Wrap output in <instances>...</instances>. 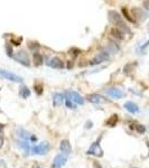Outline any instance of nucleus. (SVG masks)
Segmentation results:
<instances>
[{
  "mask_svg": "<svg viewBox=\"0 0 149 168\" xmlns=\"http://www.w3.org/2000/svg\"><path fill=\"white\" fill-rule=\"evenodd\" d=\"M34 87H35V90H36V92H37V94H40L43 93V85L39 83V84H35L34 85Z\"/></svg>",
  "mask_w": 149,
  "mask_h": 168,
  "instance_id": "obj_23",
  "label": "nucleus"
},
{
  "mask_svg": "<svg viewBox=\"0 0 149 168\" xmlns=\"http://www.w3.org/2000/svg\"><path fill=\"white\" fill-rule=\"evenodd\" d=\"M111 36H113L118 40H122L123 39V33L120 30V29H118L117 27H114V28L111 29Z\"/></svg>",
  "mask_w": 149,
  "mask_h": 168,
  "instance_id": "obj_19",
  "label": "nucleus"
},
{
  "mask_svg": "<svg viewBox=\"0 0 149 168\" xmlns=\"http://www.w3.org/2000/svg\"><path fill=\"white\" fill-rule=\"evenodd\" d=\"M6 50H7V55L13 56V48H11V46H10V45H7Z\"/></svg>",
  "mask_w": 149,
  "mask_h": 168,
  "instance_id": "obj_26",
  "label": "nucleus"
},
{
  "mask_svg": "<svg viewBox=\"0 0 149 168\" xmlns=\"http://www.w3.org/2000/svg\"><path fill=\"white\" fill-rule=\"evenodd\" d=\"M0 75L6 79L8 81H11V82H23V77H20L18 75L13 74L11 72H8V71H5V69H0Z\"/></svg>",
  "mask_w": 149,
  "mask_h": 168,
  "instance_id": "obj_5",
  "label": "nucleus"
},
{
  "mask_svg": "<svg viewBox=\"0 0 149 168\" xmlns=\"http://www.w3.org/2000/svg\"><path fill=\"white\" fill-rule=\"evenodd\" d=\"M64 101V95L61 93H55L53 95V106H60L63 104Z\"/></svg>",
  "mask_w": 149,
  "mask_h": 168,
  "instance_id": "obj_17",
  "label": "nucleus"
},
{
  "mask_svg": "<svg viewBox=\"0 0 149 168\" xmlns=\"http://www.w3.org/2000/svg\"><path fill=\"white\" fill-rule=\"evenodd\" d=\"M87 155L95 156V157H102L103 156V150H102L99 142H93L91 145V147L87 149Z\"/></svg>",
  "mask_w": 149,
  "mask_h": 168,
  "instance_id": "obj_4",
  "label": "nucleus"
},
{
  "mask_svg": "<svg viewBox=\"0 0 149 168\" xmlns=\"http://www.w3.org/2000/svg\"><path fill=\"white\" fill-rule=\"evenodd\" d=\"M65 95H66V98H67L68 100L73 101L76 104H83V103H84L83 98H82L77 92H75V91H66V92H65Z\"/></svg>",
  "mask_w": 149,
  "mask_h": 168,
  "instance_id": "obj_6",
  "label": "nucleus"
},
{
  "mask_svg": "<svg viewBox=\"0 0 149 168\" xmlns=\"http://www.w3.org/2000/svg\"><path fill=\"white\" fill-rule=\"evenodd\" d=\"M91 127H92V122H91V121H89V122H87V125H85V128H91Z\"/></svg>",
  "mask_w": 149,
  "mask_h": 168,
  "instance_id": "obj_32",
  "label": "nucleus"
},
{
  "mask_svg": "<svg viewBox=\"0 0 149 168\" xmlns=\"http://www.w3.org/2000/svg\"><path fill=\"white\" fill-rule=\"evenodd\" d=\"M87 100L90 102H92L94 104H101V103H106V99H104L102 95H100L98 93H92L87 95Z\"/></svg>",
  "mask_w": 149,
  "mask_h": 168,
  "instance_id": "obj_11",
  "label": "nucleus"
},
{
  "mask_svg": "<svg viewBox=\"0 0 149 168\" xmlns=\"http://www.w3.org/2000/svg\"><path fill=\"white\" fill-rule=\"evenodd\" d=\"M124 109H126L127 111H129L130 113H137V112H139L138 106H137L136 103L131 102V101H128V102L124 103Z\"/></svg>",
  "mask_w": 149,
  "mask_h": 168,
  "instance_id": "obj_15",
  "label": "nucleus"
},
{
  "mask_svg": "<svg viewBox=\"0 0 149 168\" xmlns=\"http://www.w3.org/2000/svg\"><path fill=\"white\" fill-rule=\"evenodd\" d=\"M50 143L46 142V141H43V142H40L37 146H34L31 148V152L35 154V155H45V154H47L50 151Z\"/></svg>",
  "mask_w": 149,
  "mask_h": 168,
  "instance_id": "obj_2",
  "label": "nucleus"
},
{
  "mask_svg": "<svg viewBox=\"0 0 149 168\" xmlns=\"http://www.w3.org/2000/svg\"><path fill=\"white\" fill-rule=\"evenodd\" d=\"M67 162V157L66 155H57L54 158V160H53V164H52V167L53 168H62L65 164Z\"/></svg>",
  "mask_w": 149,
  "mask_h": 168,
  "instance_id": "obj_7",
  "label": "nucleus"
},
{
  "mask_svg": "<svg viewBox=\"0 0 149 168\" xmlns=\"http://www.w3.org/2000/svg\"><path fill=\"white\" fill-rule=\"evenodd\" d=\"M131 13H132L133 18H136L137 20H139V21H145L146 19L148 18L147 13L143 11V9H140V8H132Z\"/></svg>",
  "mask_w": 149,
  "mask_h": 168,
  "instance_id": "obj_8",
  "label": "nucleus"
},
{
  "mask_svg": "<svg viewBox=\"0 0 149 168\" xmlns=\"http://www.w3.org/2000/svg\"><path fill=\"white\" fill-rule=\"evenodd\" d=\"M15 60L18 63H20L21 65H24V66H29V65H31L29 57H28V55H27V53H26L25 50H19V52H17L16 55H15Z\"/></svg>",
  "mask_w": 149,
  "mask_h": 168,
  "instance_id": "obj_3",
  "label": "nucleus"
},
{
  "mask_svg": "<svg viewBox=\"0 0 149 168\" xmlns=\"http://www.w3.org/2000/svg\"><path fill=\"white\" fill-rule=\"evenodd\" d=\"M16 145L18 146L20 149H23V151L25 152L26 156L28 155V152L31 150V146H29V141L28 140H21V141H18Z\"/></svg>",
  "mask_w": 149,
  "mask_h": 168,
  "instance_id": "obj_16",
  "label": "nucleus"
},
{
  "mask_svg": "<svg viewBox=\"0 0 149 168\" xmlns=\"http://www.w3.org/2000/svg\"><path fill=\"white\" fill-rule=\"evenodd\" d=\"M47 65L50 67H53V69H62L63 62L58 57H53V58H50V61L47 62Z\"/></svg>",
  "mask_w": 149,
  "mask_h": 168,
  "instance_id": "obj_13",
  "label": "nucleus"
},
{
  "mask_svg": "<svg viewBox=\"0 0 149 168\" xmlns=\"http://www.w3.org/2000/svg\"><path fill=\"white\" fill-rule=\"evenodd\" d=\"M119 50H120V48H119V45H117L116 43H109L103 47V50L106 52V54H109V55L118 53Z\"/></svg>",
  "mask_w": 149,
  "mask_h": 168,
  "instance_id": "obj_12",
  "label": "nucleus"
},
{
  "mask_svg": "<svg viewBox=\"0 0 149 168\" xmlns=\"http://www.w3.org/2000/svg\"><path fill=\"white\" fill-rule=\"evenodd\" d=\"M121 10H122V13H123V16L126 17V19L127 20H129V21H131V23H133L135 21V19H132L131 18V16L129 15V13H128V9L127 8H121Z\"/></svg>",
  "mask_w": 149,
  "mask_h": 168,
  "instance_id": "obj_22",
  "label": "nucleus"
},
{
  "mask_svg": "<svg viewBox=\"0 0 149 168\" xmlns=\"http://www.w3.org/2000/svg\"><path fill=\"white\" fill-rule=\"evenodd\" d=\"M136 129H137V131H138L139 133H143V132H145V130H146V129H145V127H143V125H137Z\"/></svg>",
  "mask_w": 149,
  "mask_h": 168,
  "instance_id": "obj_25",
  "label": "nucleus"
},
{
  "mask_svg": "<svg viewBox=\"0 0 149 168\" xmlns=\"http://www.w3.org/2000/svg\"><path fill=\"white\" fill-rule=\"evenodd\" d=\"M4 128H5V125H2V123H0V133L4 131Z\"/></svg>",
  "mask_w": 149,
  "mask_h": 168,
  "instance_id": "obj_34",
  "label": "nucleus"
},
{
  "mask_svg": "<svg viewBox=\"0 0 149 168\" xmlns=\"http://www.w3.org/2000/svg\"><path fill=\"white\" fill-rule=\"evenodd\" d=\"M66 106L70 108V109H75V104L73 103V101H71V100H66Z\"/></svg>",
  "mask_w": 149,
  "mask_h": 168,
  "instance_id": "obj_24",
  "label": "nucleus"
},
{
  "mask_svg": "<svg viewBox=\"0 0 149 168\" xmlns=\"http://www.w3.org/2000/svg\"><path fill=\"white\" fill-rule=\"evenodd\" d=\"M4 146V139H2V137H0V148Z\"/></svg>",
  "mask_w": 149,
  "mask_h": 168,
  "instance_id": "obj_33",
  "label": "nucleus"
},
{
  "mask_svg": "<svg viewBox=\"0 0 149 168\" xmlns=\"http://www.w3.org/2000/svg\"><path fill=\"white\" fill-rule=\"evenodd\" d=\"M28 47H29L31 50H34V47H35V48H39V45H38L37 43H29Z\"/></svg>",
  "mask_w": 149,
  "mask_h": 168,
  "instance_id": "obj_29",
  "label": "nucleus"
},
{
  "mask_svg": "<svg viewBox=\"0 0 149 168\" xmlns=\"http://www.w3.org/2000/svg\"><path fill=\"white\" fill-rule=\"evenodd\" d=\"M148 46H149V40H148V42H146V43L143 44V47H141V48H143V50H145V48H146V47H148Z\"/></svg>",
  "mask_w": 149,
  "mask_h": 168,
  "instance_id": "obj_31",
  "label": "nucleus"
},
{
  "mask_svg": "<svg viewBox=\"0 0 149 168\" xmlns=\"http://www.w3.org/2000/svg\"><path fill=\"white\" fill-rule=\"evenodd\" d=\"M108 17H109L110 23L113 24V25L116 26L118 29H120L122 33H130L129 27L124 24L123 19L121 18V16H120L117 11H114V10H109V11H108Z\"/></svg>",
  "mask_w": 149,
  "mask_h": 168,
  "instance_id": "obj_1",
  "label": "nucleus"
},
{
  "mask_svg": "<svg viewBox=\"0 0 149 168\" xmlns=\"http://www.w3.org/2000/svg\"><path fill=\"white\" fill-rule=\"evenodd\" d=\"M109 60V54H106V52H102L94 57L93 60L90 62V65H98V64H101V63L106 62Z\"/></svg>",
  "mask_w": 149,
  "mask_h": 168,
  "instance_id": "obj_10",
  "label": "nucleus"
},
{
  "mask_svg": "<svg viewBox=\"0 0 149 168\" xmlns=\"http://www.w3.org/2000/svg\"><path fill=\"white\" fill-rule=\"evenodd\" d=\"M33 61H34L35 66H40L44 62L43 55L39 54V53H34V55H33Z\"/></svg>",
  "mask_w": 149,
  "mask_h": 168,
  "instance_id": "obj_18",
  "label": "nucleus"
},
{
  "mask_svg": "<svg viewBox=\"0 0 149 168\" xmlns=\"http://www.w3.org/2000/svg\"><path fill=\"white\" fill-rule=\"evenodd\" d=\"M143 5V8H145L146 10H148V11H149V0H145Z\"/></svg>",
  "mask_w": 149,
  "mask_h": 168,
  "instance_id": "obj_30",
  "label": "nucleus"
},
{
  "mask_svg": "<svg viewBox=\"0 0 149 168\" xmlns=\"http://www.w3.org/2000/svg\"><path fill=\"white\" fill-rule=\"evenodd\" d=\"M118 120H119V117L117 114H112L110 118L106 120V125L108 127H116V125L118 123Z\"/></svg>",
  "mask_w": 149,
  "mask_h": 168,
  "instance_id": "obj_20",
  "label": "nucleus"
},
{
  "mask_svg": "<svg viewBox=\"0 0 149 168\" xmlns=\"http://www.w3.org/2000/svg\"><path fill=\"white\" fill-rule=\"evenodd\" d=\"M132 67H133V65H132V64H128V65H126V66H124V69H123V71L126 72V73H129Z\"/></svg>",
  "mask_w": 149,
  "mask_h": 168,
  "instance_id": "obj_27",
  "label": "nucleus"
},
{
  "mask_svg": "<svg viewBox=\"0 0 149 168\" xmlns=\"http://www.w3.org/2000/svg\"><path fill=\"white\" fill-rule=\"evenodd\" d=\"M0 166H5V162L1 160V159H0Z\"/></svg>",
  "mask_w": 149,
  "mask_h": 168,
  "instance_id": "obj_35",
  "label": "nucleus"
},
{
  "mask_svg": "<svg viewBox=\"0 0 149 168\" xmlns=\"http://www.w3.org/2000/svg\"><path fill=\"white\" fill-rule=\"evenodd\" d=\"M60 149H61V151H62L64 155H68L71 152V150H72L71 143L68 142L67 140H62L61 143H60Z\"/></svg>",
  "mask_w": 149,
  "mask_h": 168,
  "instance_id": "obj_14",
  "label": "nucleus"
},
{
  "mask_svg": "<svg viewBox=\"0 0 149 168\" xmlns=\"http://www.w3.org/2000/svg\"><path fill=\"white\" fill-rule=\"evenodd\" d=\"M19 95L21 96V98H28L29 95H31V91H29V89L27 86H21L20 87V90H19Z\"/></svg>",
  "mask_w": 149,
  "mask_h": 168,
  "instance_id": "obj_21",
  "label": "nucleus"
},
{
  "mask_svg": "<svg viewBox=\"0 0 149 168\" xmlns=\"http://www.w3.org/2000/svg\"><path fill=\"white\" fill-rule=\"evenodd\" d=\"M71 53L73 54V56H74V57H76V56H77L79 54H80V53H81V50H76V48H72V50H71Z\"/></svg>",
  "mask_w": 149,
  "mask_h": 168,
  "instance_id": "obj_28",
  "label": "nucleus"
},
{
  "mask_svg": "<svg viewBox=\"0 0 149 168\" xmlns=\"http://www.w3.org/2000/svg\"><path fill=\"white\" fill-rule=\"evenodd\" d=\"M106 92L108 95H110L113 99H121L124 96V92L122 90H120L118 87H111V89H108L106 90Z\"/></svg>",
  "mask_w": 149,
  "mask_h": 168,
  "instance_id": "obj_9",
  "label": "nucleus"
}]
</instances>
